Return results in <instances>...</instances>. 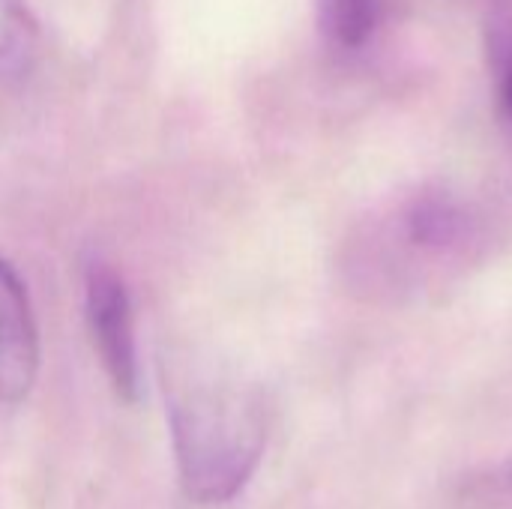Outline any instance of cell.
<instances>
[{"mask_svg": "<svg viewBox=\"0 0 512 509\" xmlns=\"http://www.w3.org/2000/svg\"><path fill=\"white\" fill-rule=\"evenodd\" d=\"M39 54V24L24 0H0V90L24 81Z\"/></svg>", "mask_w": 512, "mask_h": 509, "instance_id": "cell-5", "label": "cell"}, {"mask_svg": "<svg viewBox=\"0 0 512 509\" xmlns=\"http://www.w3.org/2000/svg\"><path fill=\"white\" fill-rule=\"evenodd\" d=\"M168 429L183 492L198 504H228L264 459L270 411L258 384L186 363L168 387Z\"/></svg>", "mask_w": 512, "mask_h": 509, "instance_id": "cell-2", "label": "cell"}, {"mask_svg": "<svg viewBox=\"0 0 512 509\" xmlns=\"http://www.w3.org/2000/svg\"><path fill=\"white\" fill-rule=\"evenodd\" d=\"M486 54L504 123L512 132V0H489Z\"/></svg>", "mask_w": 512, "mask_h": 509, "instance_id": "cell-7", "label": "cell"}, {"mask_svg": "<svg viewBox=\"0 0 512 509\" xmlns=\"http://www.w3.org/2000/svg\"><path fill=\"white\" fill-rule=\"evenodd\" d=\"M501 495H504V509H512V468L507 471V477H504Z\"/></svg>", "mask_w": 512, "mask_h": 509, "instance_id": "cell-8", "label": "cell"}, {"mask_svg": "<svg viewBox=\"0 0 512 509\" xmlns=\"http://www.w3.org/2000/svg\"><path fill=\"white\" fill-rule=\"evenodd\" d=\"M387 12V0H318V21L339 51H363Z\"/></svg>", "mask_w": 512, "mask_h": 509, "instance_id": "cell-6", "label": "cell"}, {"mask_svg": "<svg viewBox=\"0 0 512 509\" xmlns=\"http://www.w3.org/2000/svg\"><path fill=\"white\" fill-rule=\"evenodd\" d=\"M39 375V333L27 291L15 270L0 261V402L27 399Z\"/></svg>", "mask_w": 512, "mask_h": 509, "instance_id": "cell-4", "label": "cell"}, {"mask_svg": "<svg viewBox=\"0 0 512 509\" xmlns=\"http://www.w3.org/2000/svg\"><path fill=\"white\" fill-rule=\"evenodd\" d=\"M489 252L483 207L444 180L384 198L345 240L342 276L375 306H414L456 288Z\"/></svg>", "mask_w": 512, "mask_h": 509, "instance_id": "cell-1", "label": "cell"}, {"mask_svg": "<svg viewBox=\"0 0 512 509\" xmlns=\"http://www.w3.org/2000/svg\"><path fill=\"white\" fill-rule=\"evenodd\" d=\"M84 300H87V324L99 360L117 396L135 402L141 390V375H138V348H135L129 294L114 270H108L105 264H90L84 282Z\"/></svg>", "mask_w": 512, "mask_h": 509, "instance_id": "cell-3", "label": "cell"}]
</instances>
